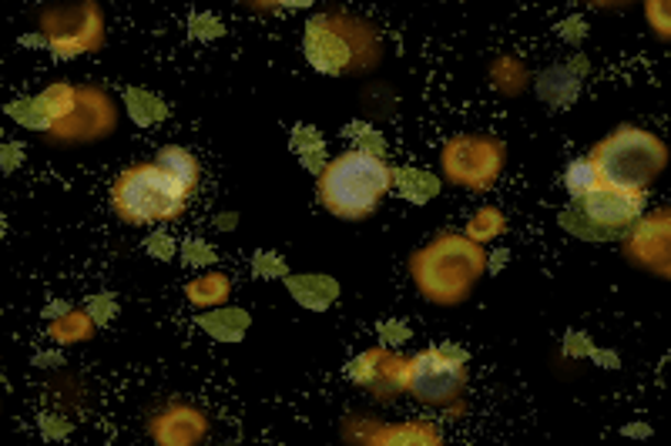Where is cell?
<instances>
[{"label":"cell","mask_w":671,"mask_h":446,"mask_svg":"<svg viewBox=\"0 0 671 446\" xmlns=\"http://www.w3.org/2000/svg\"><path fill=\"white\" fill-rule=\"evenodd\" d=\"M487 269V252L481 242L466 235H440L427 248H420L410 263L414 282L424 299L437 305H457L470 296L474 282Z\"/></svg>","instance_id":"cell-1"},{"label":"cell","mask_w":671,"mask_h":446,"mask_svg":"<svg viewBox=\"0 0 671 446\" xmlns=\"http://www.w3.org/2000/svg\"><path fill=\"white\" fill-rule=\"evenodd\" d=\"M389 191V168L383 158L366 152H343L340 158L326 161L319 171V202L336 219H366Z\"/></svg>","instance_id":"cell-2"},{"label":"cell","mask_w":671,"mask_h":446,"mask_svg":"<svg viewBox=\"0 0 671 446\" xmlns=\"http://www.w3.org/2000/svg\"><path fill=\"white\" fill-rule=\"evenodd\" d=\"M601 185L645 191L668 165V148L658 135L635 124H622L591 152Z\"/></svg>","instance_id":"cell-3"},{"label":"cell","mask_w":671,"mask_h":446,"mask_svg":"<svg viewBox=\"0 0 671 446\" xmlns=\"http://www.w3.org/2000/svg\"><path fill=\"white\" fill-rule=\"evenodd\" d=\"M191 191L178 185L158 165H131L114 178L111 202L121 222L128 225H158L185 212Z\"/></svg>","instance_id":"cell-4"},{"label":"cell","mask_w":671,"mask_h":446,"mask_svg":"<svg viewBox=\"0 0 671 446\" xmlns=\"http://www.w3.org/2000/svg\"><path fill=\"white\" fill-rule=\"evenodd\" d=\"M403 393L417 397L424 406L453 410L466 393V349L433 346L410 356L403 366Z\"/></svg>","instance_id":"cell-5"},{"label":"cell","mask_w":671,"mask_h":446,"mask_svg":"<svg viewBox=\"0 0 671 446\" xmlns=\"http://www.w3.org/2000/svg\"><path fill=\"white\" fill-rule=\"evenodd\" d=\"M507 148L494 135H457L443 145V175L466 191H491L504 171Z\"/></svg>","instance_id":"cell-6"},{"label":"cell","mask_w":671,"mask_h":446,"mask_svg":"<svg viewBox=\"0 0 671 446\" xmlns=\"http://www.w3.org/2000/svg\"><path fill=\"white\" fill-rule=\"evenodd\" d=\"M363 37H370V31L353 27L346 18H312L306 24V57L322 75H343L356 68Z\"/></svg>","instance_id":"cell-7"},{"label":"cell","mask_w":671,"mask_h":446,"mask_svg":"<svg viewBox=\"0 0 671 446\" xmlns=\"http://www.w3.org/2000/svg\"><path fill=\"white\" fill-rule=\"evenodd\" d=\"M44 41L57 57H78L105 44V18L95 0H81L72 8H57L41 18Z\"/></svg>","instance_id":"cell-8"},{"label":"cell","mask_w":671,"mask_h":446,"mask_svg":"<svg viewBox=\"0 0 671 446\" xmlns=\"http://www.w3.org/2000/svg\"><path fill=\"white\" fill-rule=\"evenodd\" d=\"M584 222L594 232V245L612 242L625 228H631L645 215V191L631 188H615V185H597L584 199L574 202Z\"/></svg>","instance_id":"cell-9"},{"label":"cell","mask_w":671,"mask_h":446,"mask_svg":"<svg viewBox=\"0 0 671 446\" xmlns=\"http://www.w3.org/2000/svg\"><path fill=\"white\" fill-rule=\"evenodd\" d=\"M114 124H118V111H114L111 94H105L95 85H85V88H78V101H75L72 114L57 121L51 127V135L57 142H98L114 132Z\"/></svg>","instance_id":"cell-10"},{"label":"cell","mask_w":671,"mask_h":446,"mask_svg":"<svg viewBox=\"0 0 671 446\" xmlns=\"http://www.w3.org/2000/svg\"><path fill=\"white\" fill-rule=\"evenodd\" d=\"M403 366L407 359L396 356L393 349H366L346 366V379H353L356 387L373 393L376 400L389 403L403 393Z\"/></svg>","instance_id":"cell-11"},{"label":"cell","mask_w":671,"mask_h":446,"mask_svg":"<svg viewBox=\"0 0 671 446\" xmlns=\"http://www.w3.org/2000/svg\"><path fill=\"white\" fill-rule=\"evenodd\" d=\"M625 252L631 263H638L658 276H668L671 272V215L651 212V215L638 219L635 232L625 242Z\"/></svg>","instance_id":"cell-12"},{"label":"cell","mask_w":671,"mask_h":446,"mask_svg":"<svg viewBox=\"0 0 671 446\" xmlns=\"http://www.w3.org/2000/svg\"><path fill=\"white\" fill-rule=\"evenodd\" d=\"M206 433H209L206 413L188 403H175L152 420V439L165 446H191L206 439Z\"/></svg>","instance_id":"cell-13"},{"label":"cell","mask_w":671,"mask_h":446,"mask_svg":"<svg viewBox=\"0 0 671 446\" xmlns=\"http://www.w3.org/2000/svg\"><path fill=\"white\" fill-rule=\"evenodd\" d=\"M286 289L289 296L312 309V312H322L336 302V296H340V282H336L332 276H319V272H309V276H286Z\"/></svg>","instance_id":"cell-14"},{"label":"cell","mask_w":671,"mask_h":446,"mask_svg":"<svg viewBox=\"0 0 671 446\" xmlns=\"http://www.w3.org/2000/svg\"><path fill=\"white\" fill-rule=\"evenodd\" d=\"M574 71H584V60L561 64V68H548L541 78H537V94H541L554 108L571 104L578 98V91H581V78Z\"/></svg>","instance_id":"cell-15"},{"label":"cell","mask_w":671,"mask_h":446,"mask_svg":"<svg viewBox=\"0 0 671 446\" xmlns=\"http://www.w3.org/2000/svg\"><path fill=\"white\" fill-rule=\"evenodd\" d=\"M195 323L201 326V333H209L219 343H239L249 333V326H252V315L245 309L216 305L212 312H201Z\"/></svg>","instance_id":"cell-16"},{"label":"cell","mask_w":671,"mask_h":446,"mask_svg":"<svg viewBox=\"0 0 671 446\" xmlns=\"http://www.w3.org/2000/svg\"><path fill=\"white\" fill-rule=\"evenodd\" d=\"M373 443L380 446H430V443H440L443 433L437 423H424V420H414V423H396V426H380V433L370 436Z\"/></svg>","instance_id":"cell-17"},{"label":"cell","mask_w":671,"mask_h":446,"mask_svg":"<svg viewBox=\"0 0 671 446\" xmlns=\"http://www.w3.org/2000/svg\"><path fill=\"white\" fill-rule=\"evenodd\" d=\"M389 188H396L403 199L414 205H427L430 199L440 196V181L437 175L424 171V168H396L389 171Z\"/></svg>","instance_id":"cell-18"},{"label":"cell","mask_w":671,"mask_h":446,"mask_svg":"<svg viewBox=\"0 0 671 446\" xmlns=\"http://www.w3.org/2000/svg\"><path fill=\"white\" fill-rule=\"evenodd\" d=\"M185 296H188L191 305L216 309V305H226V299L232 296V282L222 272H206V276H198V279L188 282Z\"/></svg>","instance_id":"cell-19"},{"label":"cell","mask_w":671,"mask_h":446,"mask_svg":"<svg viewBox=\"0 0 671 446\" xmlns=\"http://www.w3.org/2000/svg\"><path fill=\"white\" fill-rule=\"evenodd\" d=\"M155 165L162 168V171H168L178 185H185L188 191L198 185V161H195V155L188 152V148H178V145H165L162 152H158V158H155Z\"/></svg>","instance_id":"cell-20"},{"label":"cell","mask_w":671,"mask_h":446,"mask_svg":"<svg viewBox=\"0 0 671 446\" xmlns=\"http://www.w3.org/2000/svg\"><path fill=\"white\" fill-rule=\"evenodd\" d=\"M47 333H51L54 343H61V346L85 343V339H91V333H95V319H91L88 312H61L54 323H51Z\"/></svg>","instance_id":"cell-21"},{"label":"cell","mask_w":671,"mask_h":446,"mask_svg":"<svg viewBox=\"0 0 671 446\" xmlns=\"http://www.w3.org/2000/svg\"><path fill=\"white\" fill-rule=\"evenodd\" d=\"M293 152L302 158V165L309 171L319 175L326 168V142H322V135L316 132L312 124H296L293 127Z\"/></svg>","instance_id":"cell-22"},{"label":"cell","mask_w":671,"mask_h":446,"mask_svg":"<svg viewBox=\"0 0 671 446\" xmlns=\"http://www.w3.org/2000/svg\"><path fill=\"white\" fill-rule=\"evenodd\" d=\"M75 101H78V88L61 85V81L51 85V88L37 98V104H41V111H44V121H47V132H51L57 121H64L67 114H72Z\"/></svg>","instance_id":"cell-23"},{"label":"cell","mask_w":671,"mask_h":446,"mask_svg":"<svg viewBox=\"0 0 671 446\" xmlns=\"http://www.w3.org/2000/svg\"><path fill=\"white\" fill-rule=\"evenodd\" d=\"M124 104H128L134 124H145V127L165 121V114H168L165 101L155 98L152 91H142V88H128V91H124Z\"/></svg>","instance_id":"cell-24"},{"label":"cell","mask_w":671,"mask_h":446,"mask_svg":"<svg viewBox=\"0 0 671 446\" xmlns=\"http://www.w3.org/2000/svg\"><path fill=\"white\" fill-rule=\"evenodd\" d=\"M504 228H507V219L501 215V209H481L474 219L466 222V238H474V242H494V238H501L504 235Z\"/></svg>","instance_id":"cell-25"},{"label":"cell","mask_w":671,"mask_h":446,"mask_svg":"<svg viewBox=\"0 0 671 446\" xmlns=\"http://www.w3.org/2000/svg\"><path fill=\"white\" fill-rule=\"evenodd\" d=\"M564 185H568V191H571V199H574V202L584 199L591 188L601 185L594 161H591V158H574V161L568 165V171H564Z\"/></svg>","instance_id":"cell-26"},{"label":"cell","mask_w":671,"mask_h":446,"mask_svg":"<svg viewBox=\"0 0 671 446\" xmlns=\"http://www.w3.org/2000/svg\"><path fill=\"white\" fill-rule=\"evenodd\" d=\"M252 269H255L258 279H286L289 276V266L279 259L276 252H255Z\"/></svg>","instance_id":"cell-27"},{"label":"cell","mask_w":671,"mask_h":446,"mask_svg":"<svg viewBox=\"0 0 671 446\" xmlns=\"http://www.w3.org/2000/svg\"><path fill=\"white\" fill-rule=\"evenodd\" d=\"M188 34L198 37V41H216V37L226 34V27H222V21L216 14H191L188 18Z\"/></svg>","instance_id":"cell-28"},{"label":"cell","mask_w":671,"mask_h":446,"mask_svg":"<svg viewBox=\"0 0 671 446\" xmlns=\"http://www.w3.org/2000/svg\"><path fill=\"white\" fill-rule=\"evenodd\" d=\"M182 259H185V266H191V269H206V266L216 263V252H212L209 242L191 238V242H185V248H182Z\"/></svg>","instance_id":"cell-29"},{"label":"cell","mask_w":671,"mask_h":446,"mask_svg":"<svg viewBox=\"0 0 671 446\" xmlns=\"http://www.w3.org/2000/svg\"><path fill=\"white\" fill-rule=\"evenodd\" d=\"M346 135L360 138V152L376 155V158H383V155H386V142H383V135H380V132H373V127H366V124H350V127H346Z\"/></svg>","instance_id":"cell-30"},{"label":"cell","mask_w":671,"mask_h":446,"mask_svg":"<svg viewBox=\"0 0 671 446\" xmlns=\"http://www.w3.org/2000/svg\"><path fill=\"white\" fill-rule=\"evenodd\" d=\"M8 111H11V118H18L21 124L37 127V132H47V121H44V111H41L37 98H34V101H14Z\"/></svg>","instance_id":"cell-31"},{"label":"cell","mask_w":671,"mask_h":446,"mask_svg":"<svg viewBox=\"0 0 671 446\" xmlns=\"http://www.w3.org/2000/svg\"><path fill=\"white\" fill-rule=\"evenodd\" d=\"M645 14H648L651 27L658 31V37L671 34V0H645Z\"/></svg>","instance_id":"cell-32"},{"label":"cell","mask_w":671,"mask_h":446,"mask_svg":"<svg viewBox=\"0 0 671 446\" xmlns=\"http://www.w3.org/2000/svg\"><path fill=\"white\" fill-rule=\"evenodd\" d=\"M148 255H155V259H162V263L175 259V238L165 235V232L152 235V238H148Z\"/></svg>","instance_id":"cell-33"},{"label":"cell","mask_w":671,"mask_h":446,"mask_svg":"<svg viewBox=\"0 0 671 446\" xmlns=\"http://www.w3.org/2000/svg\"><path fill=\"white\" fill-rule=\"evenodd\" d=\"M380 336H383V346H403L410 339V330L403 323H396V319H389V323L380 326Z\"/></svg>","instance_id":"cell-34"},{"label":"cell","mask_w":671,"mask_h":446,"mask_svg":"<svg viewBox=\"0 0 671 446\" xmlns=\"http://www.w3.org/2000/svg\"><path fill=\"white\" fill-rule=\"evenodd\" d=\"M88 315L95 319V323H108V319H114V315H118V305H114V299H111V296H98V299L88 305Z\"/></svg>","instance_id":"cell-35"},{"label":"cell","mask_w":671,"mask_h":446,"mask_svg":"<svg viewBox=\"0 0 671 446\" xmlns=\"http://www.w3.org/2000/svg\"><path fill=\"white\" fill-rule=\"evenodd\" d=\"M564 349H568V356H591V339L587 336H581V333H571V336H564Z\"/></svg>","instance_id":"cell-36"},{"label":"cell","mask_w":671,"mask_h":446,"mask_svg":"<svg viewBox=\"0 0 671 446\" xmlns=\"http://www.w3.org/2000/svg\"><path fill=\"white\" fill-rule=\"evenodd\" d=\"M561 37L578 44V41L584 37V18H568V21L561 24Z\"/></svg>","instance_id":"cell-37"},{"label":"cell","mask_w":671,"mask_h":446,"mask_svg":"<svg viewBox=\"0 0 671 446\" xmlns=\"http://www.w3.org/2000/svg\"><path fill=\"white\" fill-rule=\"evenodd\" d=\"M41 426H44V436H67V423H64V420L44 416V420H41Z\"/></svg>","instance_id":"cell-38"},{"label":"cell","mask_w":671,"mask_h":446,"mask_svg":"<svg viewBox=\"0 0 671 446\" xmlns=\"http://www.w3.org/2000/svg\"><path fill=\"white\" fill-rule=\"evenodd\" d=\"M507 259H510V252H507V248L494 252V255H491V259H487V272H501V266H504Z\"/></svg>","instance_id":"cell-39"},{"label":"cell","mask_w":671,"mask_h":446,"mask_svg":"<svg viewBox=\"0 0 671 446\" xmlns=\"http://www.w3.org/2000/svg\"><path fill=\"white\" fill-rule=\"evenodd\" d=\"M265 4H279V8H293V11H302V8H312L316 0H265Z\"/></svg>","instance_id":"cell-40"},{"label":"cell","mask_w":671,"mask_h":446,"mask_svg":"<svg viewBox=\"0 0 671 446\" xmlns=\"http://www.w3.org/2000/svg\"><path fill=\"white\" fill-rule=\"evenodd\" d=\"M591 356L597 359V366H608V369L618 366V356H615V353H597V349H591Z\"/></svg>","instance_id":"cell-41"},{"label":"cell","mask_w":671,"mask_h":446,"mask_svg":"<svg viewBox=\"0 0 671 446\" xmlns=\"http://www.w3.org/2000/svg\"><path fill=\"white\" fill-rule=\"evenodd\" d=\"M622 433H625V436H648L651 426H648V423H645V426H641V423H631V426H625Z\"/></svg>","instance_id":"cell-42"},{"label":"cell","mask_w":671,"mask_h":446,"mask_svg":"<svg viewBox=\"0 0 671 446\" xmlns=\"http://www.w3.org/2000/svg\"><path fill=\"white\" fill-rule=\"evenodd\" d=\"M587 4H594V8H625V4H631V0H587Z\"/></svg>","instance_id":"cell-43"},{"label":"cell","mask_w":671,"mask_h":446,"mask_svg":"<svg viewBox=\"0 0 671 446\" xmlns=\"http://www.w3.org/2000/svg\"><path fill=\"white\" fill-rule=\"evenodd\" d=\"M216 225H219L222 232H229V228H235V215H232V212H226L222 219H216Z\"/></svg>","instance_id":"cell-44"},{"label":"cell","mask_w":671,"mask_h":446,"mask_svg":"<svg viewBox=\"0 0 671 446\" xmlns=\"http://www.w3.org/2000/svg\"><path fill=\"white\" fill-rule=\"evenodd\" d=\"M0 232H4V219H0Z\"/></svg>","instance_id":"cell-45"}]
</instances>
